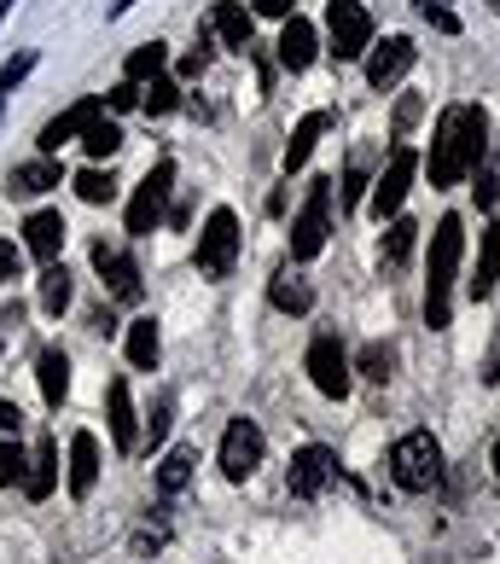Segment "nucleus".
<instances>
[{"label":"nucleus","instance_id":"25","mask_svg":"<svg viewBox=\"0 0 500 564\" xmlns=\"http://www.w3.org/2000/svg\"><path fill=\"white\" fill-rule=\"evenodd\" d=\"M413 239H420V227H413L407 216H390V227H384V250H379L384 274H395V268L413 257Z\"/></svg>","mask_w":500,"mask_h":564},{"label":"nucleus","instance_id":"1","mask_svg":"<svg viewBox=\"0 0 500 564\" xmlns=\"http://www.w3.org/2000/svg\"><path fill=\"white\" fill-rule=\"evenodd\" d=\"M483 152H489V111L448 106L436 117V140H431V186H460Z\"/></svg>","mask_w":500,"mask_h":564},{"label":"nucleus","instance_id":"7","mask_svg":"<svg viewBox=\"0 0 500 564\" xmlns=\"http://www.w3.org/2000/svg\"><path fill=\"white\" fill-rule=\"evenodd\" d=\"M326 227H331V181H315L303 198L297 221H291V257L297 262H315L326 250Z\"/></svg>","mask_w":500,"mask_h":564},{"label":"nucleus","instance_id":"19","mask_svg":"<svg viewBox=\"0 0 500 564\" xmlns=\"http://www.w3.org/2000/svg\"><path fill=\"white\" fill-rule=\"evenodd\" d=\"M320 134H326V117H320V111H308L297 129H291V140H285V175H297V170H303L308 152L320 145Z\"/></svg>","mask_w":500,"mask_h":564},{"label":"nucleus","instance_id":"44","mask_svg":"<svg viewBox=\"0 0 500 564\" xmlns=\"http://www.w3.org/2000/svg\"><path fill=\"white\" fill-rule=\"evenodd\" d=\"M413 122H420V99H413V94H407V99H402V106H395V129H402V134H407V129H413Z\"/></svg>","mask_w":500,"mask_h":564},{"label":"nucleus","instance_id":"36","mask_svg":"<svg viewBox=\"0 0 500 564\" xmlns=\"http://www.w3.org/2000/svg\"><path fill=\"white\" fill-rule=\"evenodd\" d=\"M24 466H30L24 448H18V443H0V489H7V484H24Z\"/></svg>","mask_w":500,"mask_h":564},{"label":"nucleus","instance_id":"3","mask_svg":"<svg viewBox=\"0 0 500 564\" xmlns=\"http://www.w3.org/2000/svg\"><path fill=\"white\" fill-rule=\"evenodd\" d=\"M390 477L402 484L407 495H425L443 484V443L431 431H407L402 443L390 448Z\"/></svg>","mask_w":500,"mask_h":564},{"label":"nucleus","instance_id":"46","mask_svg":"<svg viewBox=\"0 0 500 564\" xmlns=\"http://www.w3.org/2000/svg\"><path fill=\"white\" fill-rule=\"evenodd\" d=\"M0 431L18 436V408H12V402H0Z\"/></svg>","mask_w":500,"mask_h":564},{"label":"nucleus","instance_id":"30","mask_svg":"<svg viewBox=\"0 0 500 564\" xmlns=\"http://www.w3.org/2000/svg\"><path fill=\"white\" fill-rule=\"evenodd\" d=\"M81 145H88V158H111L117 145H122V129H117V122H106V111H99L88 129H81Z\"/></svg>","mask_w":500,"mask_h":564},{"label":"nucleus","instance_id":"17","mask_svg":"<svg viewBox=\"0 0 500 564\" xmlns=\"http://www.w3.org/2000/svg\"><path fill=\"white\" fill-rule=\"evenodd\" d=\"M331 471H338V459H331L326 448H303L297 459H291V495H320L331 484Z\"/></svg>","mask_w":500,"mask_h":564},{"label":"nucleus","instance_id":"29","mask_svg":"<svg viewBox=\"0 0 500 564\" xmlns=\"http://www.w3.org/2000/svg\"><path fill=\"white\" fill-rule=\"evenodd\" d=\"M186 484H193V454H186V448L163 454V466H157V489H163V495H181Z\"/></svg>","mask_w":500,"mask_h":564},{"label":"nucleus","instance_id":"11","mask_svg":"<svg viewBox=\"0 0 500 564\" xmlns=\"http://www.w3.org/2000/svg\"><path fill=\"white\" fill-rule=\"evenodd\" d=\"M413 58H420V47H413L407 35H390L384 47H372V58H367V82H372V88H395V82L413 70Z\"/></svg>","mask_w":500,"mask_h":564},{"label":"nucleus","instance_id":"15","mask_svg":"<svg viewBox=\"0 0 500 564\" xmlns=\"http://www.w3.org/2000/svg\"><path fill=\"white\" fill-rule=\"evenodd\" d=\"M94 268L106 274V285H111V297H117V303H134V297H140V268H134V257L94 245Z\"/></svg>","mask_w":500,"mask_h":564},{"label":"nucleus","instance_id":"24","mask_svg":"<svg viewBox=\"0 0 500 564\" xmlns=\"http://www.w3.org/2000/svg\"><path fill=\"white\" fill-rule=\"evenodd\" d=\"M268 303H274L280 315H308V308H315V285L297 280V274H280L268 285Z\"/></svg>","mask_w":500,"mask_h":564},{"label":"nucleus","instance_id":"27","mask_svg":"<svg viewBox=\"0 0 500 564\" xmlns=\"http://www.w3.org/2000/svg\"><path fill=\"white\" fill-rule=\"evenodd\" d=\"M129 367L152 372L157 367V321H134L129 326Z\"/></svg>","mask_w":500,"mask_h":564},{"label":"nucleus","instance_id":"32","mask_svg":"<svg viewBox=\"0 0 500 564\" xmlns=\"http://www.w3.org/2000/svg\"><path fill=\"white\" fill-rule=\"evenodd\" d=\"M477 204H483V210H494V204H500V152L477 158Z\"/></svg>","mask_w":500,"mask_h":564},{"label":"nucleus","instance_id":"45","mask_svg":"<svg viewBox=\"0 0 500 564\" xmlns=\"http://www.w3.org/2000/svg\"><path fill=\"white\" fill-rule=\"evenodd\" d=\"M250 7H257L262 18H291V7H297V0H250Z\"/></svg>","mask_w":500,"mask_h":564},{"label":"nucleus","instance_id":"12","mask_svg":"<svg viewBox=\"0 0 500 564\" xmlns=\"http://www.w3.org/2000/svg\"><path fill=\"white\" fill-rule=\"evenodd\" d=\"M106 425H111V443L122 454L140 448V420H134V402H129V379H111V390H106Z\"/></svg>","mask_w":500,"mask_h":564},{"label":"nucleus","instance_id":"49","mask_svg":"<svg viewBox=\"0 0 500 564\" xmlns=\"http://www.w3.org/2000/svg\"><path fill=\"white\" fill-rule=\"evenodd\" d=\"M7 12H12V0H0V18H7Z\"/></svg>","mask_w":500,"mask_h":564},{"label":"nucleus","instance_id":"21","mask_svg":"<svg viewBox=\"0 0 500 564\" xmlns=\"http://www.w3.org/2000/svg\"><path fill=\"white\" fill-rule=\"evenodd\" d=\"M58 181H65L58 158H35V163H18V170H12V193L35 198V193H47V186H58Z\"/></svg>","mask_w":500,"mask_h":564},{"label":"nucleus","instance_id":"22","mask_svg":"<svg viewBox=\"0 0 500 564\" xmlns=\"http://www.w3.org/2000/svg\"><path fill=\"white\" fill-rule=\"evenodd\" d=\"M210 30H216L233 53H250V12L239 7V0H221V7L210 12Z\"/></svg>","mask_w":500,"mask_h":564},{"label":"nucleus","instance_id":"41","mask_svg":"<svg viewBox=\"0 0 500 564\" xmlns=\"http://www.w3.org/2000/svg\"><path fill=\"white\" fill-rule=\"evenodd\" d=\"M18 268H24V250H18V245H0V285L18 280Z\"/></svg>","mask_w":500,"mask_h":564},{"label":"nucleus","instance_id":"18","mask_svg":"<svg viewBox=\"0 0 500 564\" xmlns=\"http://www.w3.org/2000/svg\"><path fill=\"white\" fill-rule=\"evenodd\" d=\"M280 65L285 70H308V65H315V24L297 18V12H291L285 30H280Z\"/></svg>","mask_w":500,"mask_h":564},{"label":"nucleus","instance_id":"23","mask_svg":"<svg viewBox=\"0 0 500 564\" xmlns=\"http://www.w3.org/2000/svg\"><path fill=\"white\" fill-rule=\"evenodd\" d=\"M35 372H41V395H47V408H58L70 395V361H65V349H41Z\"/></svg>","mask_w":500,"mask_h":564},{"label":"nucleus","instance_id":"35","mask_svg":"<svg viewBox=\"0 0 500 564\" xmlns=\"http://www.w3.org/2000/svg\"><path fill=\"white\" fill-rule=\"evenodd\" d=\"M140 106L152 111V117H163V111H175V106H181V88H175V82H163V76H152V88L140 94Z\"/></svg>","mask_w":500,"mask_h":564},{"label":"nucleus","instance_id":"5","mask_svg":"<svg viewBox=\"0 0 500 564\" xmlns=\"http://www.w3.org/2000/svg\"><path fill=\"white\" fill-rule=\"evenodd\" d=\"M170 193H175V163L163 158V163H152V175H145L134 186V198H129V234L134 239L157 234V221L170 216Z\"/></svg>","mask_w":500,"mask_h":564},{"label":"nucleus","instance_id":"20","mask_svg":"<svg viewBox=\"0 0 500 564\" xmlns=\"http://www.w3.org/2000/svg\"><path fill=\"white\" fill-rule=\"evenodd\" d=\"M494 285H500V221L483 234V250H477V280H471V303H483L494 297Z\"/></svg>","mask_w":500,"mask_h":564},{"label":"nucleus","instance_id":"39","mask_svg":"<svg viewBox=\"0 0 500 564\" xmlns=\"http://www.w3.org/2000/svg\"><path fill=\"white\" fill-rule=\"evenodd\" d=\"M420 12H425V24H436V30H448V35L460 30V18H454V12L443 7V0H420Z\"/></svg>","mask_w":500,"mask_h":564},{"label":"nucleus","instance_id":"47","mask_svg":"<svg viewBox=\"0 0 500 564\" xmlns=\"http://www.w3.org/2000/svg\"><path fill=\"white\" fill-rule=\"evenodd\" d=\"M7 326H18V308H0V338H7Z\"/></svg>","mask_w":500,"mask_h":564},{"label":"nucleus","instance_id":"33","mask_svg":"<svg viewBox=\"0 0 500 564\" xmlns=\"http://www.w3.org/2000/svg\"><path fill=\"white\" fill-rule=\"evenodd\" d=\"M76 198H81V204H111V198H117V181H111L106 170H81V175H76Z\"/></svg>","mask_w":500,"mask_h":564},{"label":"nucleus","instance_id":"31","mask_svg":"<svg viewBox=\"0 0 500 564\" xmlns=\"http://www.w3.org/2000/svg\"><path fill=\"white\" fill-rule=\"evenodd\" d=\"M163 65H170V47H163V41H145V47L129 53V65H122V70H129V82H145V76H157Z\"/></svg>","mask_w":500,"mask_h":564},{"label":"nucleus","instance_id":"34","mask_svg":"<svg viewBox=\"0 0 500 564\" xmlns=\"http://www.w3.org/2000/svg\"><path fill=\"white\" fill-rule=\"evenodd\" d=\"M367 163H372V152L367 145H356V158H349V175H344V204H361V193H367Z\"/></svg>","mask_w":500,"mask_h":564},{"label":"nucleus","instance_id":"28","mask_svg":"<svg viewBox=\"0 0 500 564\" xmlns=\"http://www.w3.org/2000/svg\"><path fill=\"white\" fill-rule=\"evenodd\" d=\"M41 308H47V315H65L70 308V274L58 262H47V274H41Z\"/></svg>","mask_w":500,"mask_h":564},{"label":"nucleus","instance_id":"48","mask_svg":"<svg viewBox=\"0 0 500 564\" xmlns=\"http://www.w3.org/2000/svg\"><path fill=\"white\" fill-rule=\"evenodd\" d=\"M494 477H500V443H494Z\"/></svg>","mask_w":500,"mask_h":564},{"label":"nucleus","instance_id":"10","mask_svg":"<svg viewBox=\"0 0 500 564\" xmlns=\"http://www.w3.org/2000/svg\"><path fill=\"white\" fill-rule=\"evenodd\" d=\"M308 379H315V390L331 395V402H344V395H349V355H344V344L331 338V332L308 344Z\"/></svg>","mask_w":500,"mask_h":564},{"label":"nucleus","instance_id":"4","mask_svg":"<svg viewBox=\"0 0 500 564\" xmlns=\"http://www.w3.org/2000/svg\"><path fill=\"white\" fill-rule=\"evenodd\" d=\"M413 175H420V152L402 140V145H390V158H384V170L379 181H372V216H402V204L413 193Z\"/></svg>","mask_w":500,"mask_h":564},{"label":"nucleus","instance_id":"50","mask_svg":"<svg viewBox=\"0 0 500 564\" xmlns=\"http://www.w3.org/2000/svg\"><path fill=\"white\" fill-rule=\"evenodd\" d=\"M494 12H500V0H494Z\"/></svg>","mask_w":500,"mask_h":564},{"label":"nucleus","instance_id":"40","mask_svg":"<svg viewBox=\"0 0 500 564\" xmlns=\"http://www.w3.org/2000/svg\"><path fill=\"white\" fill-rule=\"evenodd\" d=\"M106 106H111V111H134V106H140V82H122V88H111Z\"/></svg>","mask_w":500,"mask_h":564},{"label":"nucleus","instance_id":"38","mask_svg":"<svg viewBox=\"0 0 500 564\" xmlns=\"http://www.w3.org/2000/svg\"><path fill=\"white\" fill-rule=\"evenodd\" d=\"M30 70H35V53H18V58H12V65H7V70H0V99H7V88H18V82H24Z\"/></svg>","mask_w":500,"mask_h":564},{"label":"nucleus","instance_id":"42","mask_svg":"<svg viewBox=\"0 0 500 564\" xmlns=\"http://www.w3.org/2000/svg\"><path fill=\"white\" fill-rule=\"evenodd\" d=\"M204 65H210V47H204V35H198V47L181 58V76H204Z\"/></svg>","mask_w":500,"mask_h":564},{"label":"nucleus","instance_id":"13","mask_svg":"<svg viewBox=\"0 0 500 564\" xmlns=\"http://www.w3.org/2000/svg\"><path fill=\"white\" fill-rule=\"evenodd\" d=\"M99 111H106V99H76V106H70L65 117H53L47 129H41V152L58 158V145H70V140H76V134L99 117Z\"/></svg>","mask_w":500,"mask_h":564},{"label":"nucleus","instance_id":"8","mask_svg":"<svg viewBox=\"0 0 500 564\" xmlns=\"http://www.w3.org/2000/svg\"><path fill=\"white\" fill-rule=\"evenodd\" d=\"M233 257H239V216L233 210H210L198 234V274L204 280H227L233 274Z\"/></svg>","mask_w":500,"mask_h":564},{"label":"nucleus","instance_id":"26","mask_svg":"<svg viewBox=\"0 0 500 564\" xmlns=\"http://www.w3.org/2000/svg\"><path fill=\"white\" fill-rule=\"evenodd\" d=\"M58 484V443H41V454L30 459V471H24V495L30 500H47Z\"/></svg>","mask_w":500,"mask_h":564},{"label":"nucleus","instance_id":"37","mask_svg":"<svg viewBox=\"0 0 500 564\" xmlns=\"http://www.w3.org/2000/svg\"><path fill=\"white\" fill-rule=\"evenodd\" d=\"M390 367H395V355H390L384 344H372V349L361 355V372H367L372 384H384V379H390Z\"/></svg>","mask_w":500,"mask_h":564},{"label":"nucleus","instance_id":"9","mask_svg":"<svg viewBox=\"0 0 500 564\" xmlns=\"http://www.w3.org/2000/svg\"><path fill=\"white\" fill-rule=\"evenodd\" d=\"M262 454H268L262 431L250 425V420H233V425H227V436H221V477H227V484H244V477L262 466Z\"/></svg>","mask_w":500,"mask_h":564},{"label":"nucleus","instance_id":"16","mask_svg":"<svg viewBox=\"0 0 500 564\" xmlns=\"http://www.w3.org/2000/svg\"><path fill=\"white\" fill-rule=\"evenodd\" d=\"M99 484V436L94 431H76L70 436V495L88 500Z\"/></svg>","mask_w":500,"mask_h":564},{"label":"nucleus","instance_id":"14","mask_svg":"<svg viewBox=\"0 0 500 564\" xmlns=\"http://www.w3.org/2000/svg\"><path fill=\"white\" fill-rule=\"evenodd\" d=\"M24 250L35 262H58V250H65V216H58V210H35L24 221Z\"/></svg>","mask_w":500,"mask_h":564},{"label":"nucleus","instance_id":"43","mask_svg":"<svg viewBox=\"0 0 500 564\" xmlns=\"http://www.w3.org/2000/svg\"><path fill=\"white\" fill-rule=\"evenodd\" d=\"M163 436H170V402H157V413H152V436H145V448H157Z\"/></svg>","mask_w":500,"mask_h":564},{"label":"nucleus","instance_id":"2","mask_svg":"<svg viewBox=\"0 0 500 564\" xmlns=\"http://www.w3.org/2000/svg\"><path fill=\"white\" fill-rule=\"evenodd\" d=\"M460 250H466V227L460 216H443L431 234V280H425V321L431 332H443L454 315V274H460Z\"/></svg>","mask_w":500,"mask_h":564},{"label":"nucleus","instance_id":"6","mask_svg":"<svg viewBox=\"0 0 500 564\" xmlns=\"http://www.w3.org/2000/svg\"><path fill=\"white\" fill-rule=\"evenodd\" d=\"M326 35H331V58L349 65L372 47V12L361 0H326Z\"/></svg>","mask_w":500,"mask_h":564}]
</instances>
